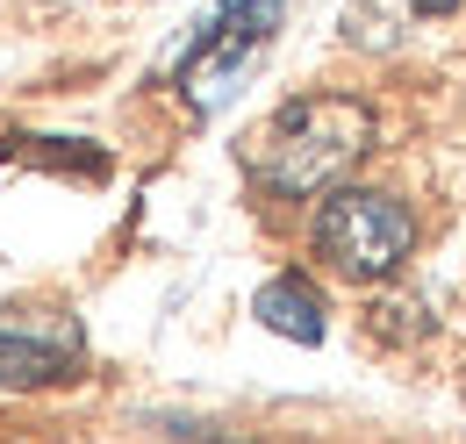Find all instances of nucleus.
<instances>
[{
	"label": "nucleus",
	"mask_w": 466,
	"mask_h": 444,
	"mask_svg": "<svg viewBox=\"0 0 466 444\" xmlns=\"http://www.w3.org/2000/svg\"><path fill=\"white\" fill-rule=\"evenodd\" d=\"M373 129H380V122H373V108H366L359 94H301V101H288V108L251 136L244 166H251V179H258L266 194L309 201V194L338 187V179L373 151Z\"/></svg>",
	"instance_id": "obj_1"
},
{
	"label": "nucleus",
	"mask_w": 466,
	"mask_h": 444,
	"mask_svg": "<svg viewBox=\"0 0 466 444\" xmlns=\"http://www.w3.org/2000/svg\"><path fill=\"white\" fill-rule=\"evenodd\" d=\"M316 251L345 279H395L416 251V216L380 187H338L316 208Z\"/></svg>",
	"instance_id": "obj_2"
},
{
	"label": "nucleus",
	"mask_w": 466,
	"mask_h": 444,
	"mask_svg": "<svg viewBox=\"0 0 466 444\" xmlns=\"http://www.w3.org/2000/svg\"><path fill=\"white\" fill-rule=\"evenodd\" d=\"M273 29H280V0H230L208 22V36L194 44V57H187V101L194 108H216L244 79V65L273 44Z\"/></svg>",
	"instance_id": "obj_3"
},
{
	"label": "nucleus",
	"mask_w": 466,
	"mask_h": 444,
	"mask_svg": "<svg viewBox=\"0 0 466 444\" xmlns=\"http://www.w3.org/2000/svg\"><path fill=\"white\" fill-rule=\"evenodd\" d=\"M86 358V337L72 316L44 308V316H15L0 308V388H51V380H72Z\"/></svg>",
	"instance_id": "obj_4"
},
{
	"label": "nucleus",
	"mask_w": 466,
	"mask_h": 444,
	"mask_svg": "<svg viewBox=\"0 0 466 444\" xmlns=\"http://www.w3.org/2000/svg\"><path fill=\"white\" fill-rule=\"evenodd\" d=\"M251 316L266 323L273 337H294V344H316L323 337V294L309 287L301 273H280L258 287V301H251Z\"/></svg>",
	"instance_id": "obj_5"
},
{
	"label": "nucleus",
	"mask_w": 466,
	"mask_h": 444,
	"mask_svg": "<svg viewBox=\"0 0 466 444\" xmlns=\"http://www.w3.org/2000/svg\"><path fill=\"white\" fill-rule=\"evenodd\" d=\"M409 7H416V15H460L466 0H409Z\"/></svg>",
	"instance_id": "obj_6"
}]
</instances>
